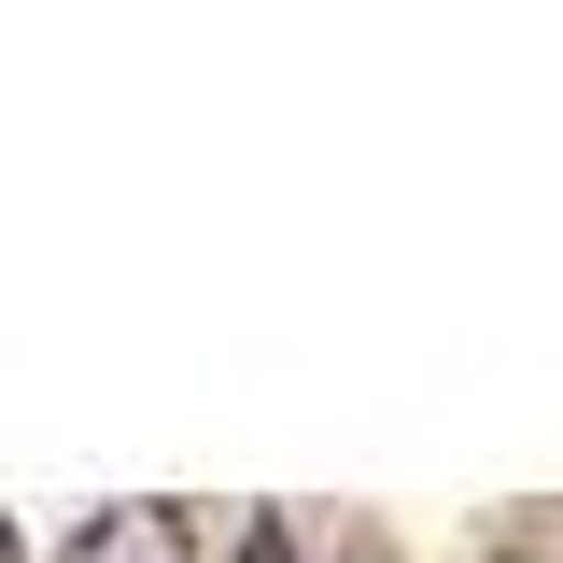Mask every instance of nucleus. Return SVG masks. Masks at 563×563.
Instances as JSON below:
<instances>
[{
  "label": "nucleus",
  "instance_id": "1",
  "mask_svg": "<svg viewBox=\"0 0 563 563\" xmlns=\"http://www.w3.org/2000/svg\"><path fill=\"white\" fill-rule=\"evenodd\" d=\"M70 563H198V536H184V507H99Z\"/></svg>",
  "mask_w": 563,
  "mask_h": 563
},
{
  "label": "nucleus",
  "instance_id": "2",
  "mask_svg": "<svg viewBox=\"0 0 563 563\" xmlns=\"http://www.w3.org/2000/svg\"><path fill=\"white\" fill-rule=\"evenodd\" d=\"M339 563H395V550H380V536H352V550H339Z\"/></svg>",
  "mask_w": 563,
  "mask_h": 563
},
{
  "label": "nucleus",
  "instance_id": "3",
  "mask_svg": "<svg viewBox=\"0 0 563 563\" xmlns=\"http://www.w3.org/2000/svg\"><path fill=\"white\" fill-rule=\"evenodd\" d=\"M0 563H14V521H0Z\"/></svg>",
  "mask_w": 563,
  "mask_h": 563
},
{
  "label": "nucleus",
  "instance_id": "4",
  "mask_svg": "<svg viewBox=\"0 0 563 563\" xmlns=\"http://www.w3.org/2000/svg\"><path fill=\"white\" fill-rule=\"evenodd\" d=\"M507 563H536V550H507Z\"/></svg>",
  "mask_w": 563,
  "mask_h": 563
}]
</instances>
